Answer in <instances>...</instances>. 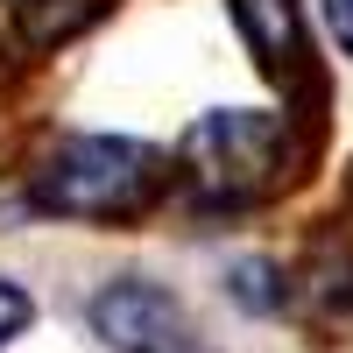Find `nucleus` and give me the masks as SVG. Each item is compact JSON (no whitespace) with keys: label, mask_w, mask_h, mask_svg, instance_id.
Here are the masks:
<instances>
[{"label":"nucleus","mask_w":353,"mask_h":353,"mask_svg":"<svg viewBox=\"0 0 353 353\" xmlns=\"http://www.w3.org/2000/svg\"><path fill=\"white\" fill-rule=\"evenodd\" d=\"M156 184H163V163H156L149 141L71 134L28 176V198H36L43 212H64V219H134L141 205L156 198Z\"/></svg>","instance_id":"f257e3e1"},{"label":"nucleus","mask_w":353,"mask_h":353,"mask_svg":"<svg viewBox=\"0 0 353 353\" xmlns=\"http://www.w3.org/2000/svg\"><path fill=\"white\" fill-rule=\"evenodd\" d=\"M184 163H191V191L212 205H241L276 191V176L290 163V134L276 113H248V106H219L184 134Z\"/></svg>","instance_id":"f03ea898"},{"label":"nucleus","mask_w":353,"mask_h":353,"mask_svg":"<svg viewBox=\"0 0 353 353\" xmlns=\"http://www.w3.org/2000/svg\"><path fill=\"white\" fill-rule=\"evenodd\" d=\"M92 332L113 353H191V318L163 283H113L92 297Z\"/></svg>","instance_id":"7ed1b4c3"},{"label":"nucleus","mask_w":353,"mask_h":353,"mask_svg":"<svg viewBox=\"0 0 353 353\" xmlns=\"http://www.w3.org/2000/svg\"><path fill=\"white\" fill-rule=\"evenodd\" d=\"M233 14H241V36L254 43L261 64L276 78H297V64H304V8L297 0H233Z\"/></svg>","instance_id":"20e7f679"},{"label":"nucleus","mask_w":353,"mask_h":353,"mask_svg":"<svg viewBox=\"0 0 353 353\" xmlns=\"http://www.w3.org/2000/svg\"><path fill=\"white\" fill-rule=\"evenodd\" d=\"M8 8H14V21H21V36L50 50V43L78 36V28L99 14V0H8Z\"/></svg>","instance_id":"39448f33"},{"label":"nucleus","mask_w":353,"mask_h":353,"mask_svg":"<svg viewBox=\"0 0 353 353\" xmlns=\"http://www.w3.org/2000/svg\"><path fill=\"white\" fill-rule=\"evenodd\" d=\"M28 325H36V304H28V290L0 283V353H8V339H21Z\"/></svg>","instance_id":"423d86ee"},{"label":"nucleus","mask_w":353,"mask_h":353,"mask_svg":"<svg viewBox=\"0 0 353 353\" xmlns=\"http://www.w3.org/2000/svg\"><path fill=\"white\" fill-rule=\"evenodd\" d=\"M276 269H248V261H241V269H233V297H241V304H261V311H276Z\"/></svg>","instance_id":"0eeeda50"},{"label":"nucleus","mask_w":353,"mask_h":353,"mask_svg":"<svg viewBox=\"0 0 353 353\" xmlns=\"http://www.w3.org/2000/svg\"><path fill=\"white\" fill-rule=\"evenodd\" d=\"M325 28H332V43L353 57V0H325Z\"/></svg>","instance_id":"6e6552de"}]
</instances>
